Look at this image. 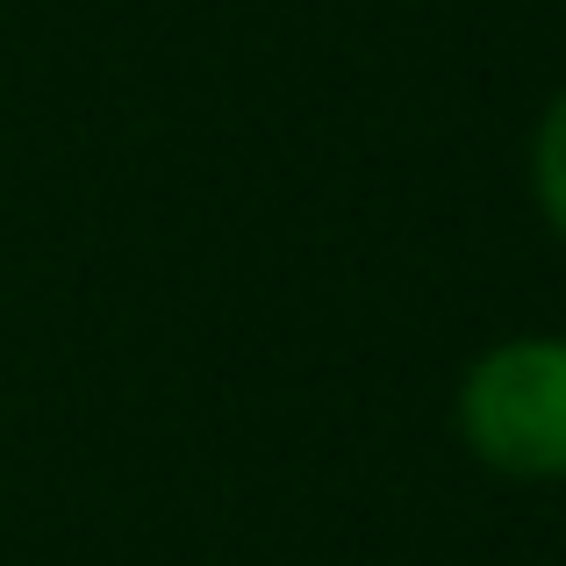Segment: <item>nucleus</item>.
<instances>
[{
  "mask_svg": "<svg viewBox=\"0 0 566 566\" xmlns=\"http://www.w3.org/2000/svg\"><path fill=\"white\" fill-rule=\"evenodd\" d=\"M452 430L467 459L495 481H566V337L516 331L473 352V366L452 387Z\"/></svg>",
  "mask_w": 566,
  "mask_h": 566,
  "instance_id": "obj_1",
  "label": "nucleus"
},
{
  "mask_svg": "<svg viewBox=\"0 0 566 566\" xmlns=\"http://www.w3.org/2000/svg\"><path fill=\"white\" fill-rule=\"evenodd\" d=\"M524 180H531V208H538V222L566 244V86L545 101L538 123H531Z\"/></svg>",
  "mask_w": 566,
  "mask_h": 566,
  "instance_id": "obj_2",
  "label": "nucleus"
}]
</instances>
